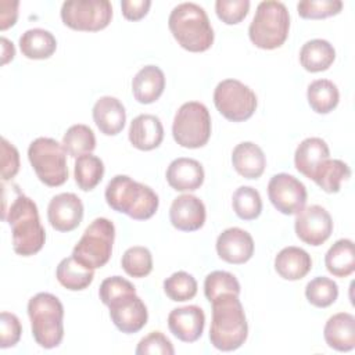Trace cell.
I'll return each instance as SVG.
<instances>
[{
    "label": "cell",
    "instance_id": "27",
    "mask_svg": "<svg viewBox=\"0 0 355 355\" xmlns=\"http://www.w3.org/2000/svg\"><path fill=\"white\" fill-rule=\"evenodd\" d=\"M336 60V50L324 39H312L302 44L300 62L308 72L326 71Z\"/></svg>",
    "mask_w": 355,
    "mask_h": 355
},
{
    "label": "cell",
    "instance_id": "15",
    "mask_svg": "<svg viewBox=\"0 0 355 355\" xmlns=\"http://www.w3.org/2000/svg\"><path fill=\"white\" fill-rule=\"evenodd\" d=\"M47 219L53 229L71 232L83 219V204L73 193H60L54 196L47 207Z\"/></svg>",
    "mask_w": 355,
    "mask_h": 355
},
{
    "label": "cell",
    "instance_id": "19",
    "mask_svg": "<svg viewBox=\"0 0 355 355\" xmlns=\"http://www.w3.org/2000/svg\"><path fill=\"white\" fill-rule=\"evenodd\" d=\"M204 168L193 158L173 159L166 169V182L176 191H194L204 183Z\"/></svg>",
    "mask_w": 355,
    "mask_h": 355
},
{
    "label": "cell",
    "instance_id": "5",
    "mask_svg": "<svg viewBox=\"0 0 355 355\" xmlns=\"http://www.w3.org/2000/svg\"><path fill=\"white\" fill-rule=\"evenodd\" d=\"M28 315L35 341L46 349L55 348L64 337V306L50 293H37L28 302Z\"/></svg>",
    "mask_w": 355,
    "mask_h": 355
},
{
    "label": "cell",
    "instance_id": "47",
    "mask_svg": "<svg viewBox=\"0 0 355 355\" xmlns=\"http://www.w3.org/2000/svg\"><path fill=\"white\" fill-rule=\"evenodd\" d=\"M18 6H19V3L17 0H14V1L1 0L0 1V29L1 31H6L7 28L12 26L17 22Z\"/></svg>",
    "mask_w": 355,
    "mask_h": 355
},
{
    "label": "cell",
    "instance_id": "11",
    "mask_svg": "<svg viewBox=\"0 0 355 355\" xmlns=\"http://www.w3.org/2000/svg\"><path fill=\"white\" fill-rule=\"evenodd\" d=\"M60 14L68 28L96 32L111 22L112 6L108 0H68L62 3Z\"/></svg>",
    "mask_w": 355,
    "mask_h": 355
},
{
    "label": "cell",
    "instance_id": "21",
    "mask_svg": "<svg viewBox=\"0 0 355 355\" xmlns=\"http://www.w3.org/2000/svg\"><path fill=\"white\" fill-rule=\"evenodd\" d=\"M93 121L101 133L115 136L125 126V107L116 97L103 96L93 105Z\"/></svg>",
    "mask_w": 355,
    "mask_h": 355
},
{
    "label": "cell",
    "instance_id": "35",
    "mask_svg": "<svg viewBox=\"0 0 355 355\" xmlns=\"http://www.w3.org/2000/svg\"><path fill=\"white\" fill-rule=\"evenodd\" d=\"M236 215L243 220L257 219L262 212V200L258 190L251 186L239 187L232 197Z\"/></svg>",
    "mask_w": 355,
    "mask_h": 355
},
{
    "label": "cell",
    "instance_id": "39",
    "mask_svg": "<svg viewBox=\"0 0 355 355\" xmlns=\"http://www.w3.org/2000/svg\"><path fill=\"white\" fill-rule=\"evenodd\" d=\"M225 293L240 295V283L234 275L226 270H214L204 280V294L211 302Z\"/></svg>",
    "mask_w": 355,
    "mask_h": 355
},
{
    "label": "cell",
    "instance_id": "40",
    "mask_svg": "<svg viewBox=\"0 0 355 355\" xmlns=\"http://www.w3.org/2000/svg\"><path fill=\"white\" fill-rule=\"evenodd\" d=\"M343 10L340 0H304L297 4L300 17L305 19H322L337 15Z\"/></svg>",
    "mask_w": 355,
    "mask_h": 355
},
{
    "label": "cell",
    "instance_id": "29",
    "mask_svg": "<svg viewBox=\"0 0 355 355\" xmlns=\"http://www.w3.org/2000/svg\"><path fill=\"white\" fill-rule=\"evenodd\" d=\"M326 269L336 277H347L355 270L354 243L349 239L337 240L324 255Z\"/></svg>",
    "mask_w": 355,
    "mask_h": 355
},
{
    "label": "cell",
    "instance_id": "16",
    "mask_svg": "<svg viewBox=\"0 0 355 355\" xmlns=\"http://www.w3.org/2000/svg\"><path fill=\"white\" fill-rule=\"evenodd\" d=\"M205 205L193 194L176 197L169 208V219L175 229L182 232H194L205 223Z\"/></svg>",
    "mask_w": 355,
    "mask_h": 355
},
{
    "label": "cell",
    "instance_id": "2",
    "mask_svg": "<svg viewBox=\"0 0 355 355\" xmlns=\"http://www.w3.org/2000/svg\"><path fill=\"white\" fill-rule=\"evenodd\" d=\"M212 322L209 327L211 344L223 352L240 348L248 336V323L239 295L225 293L211 301Z\"/></svg>",
    "mask_w": 355,
    "mask_h": 355
},
{
    "label": "cell",
    "instance_id": "3",
    "mask_svg": "<svg viewBox=\"0 0 355 355\" xmlns=\"http://www.w3.org/2000/svg\"><path fill=\"white\" fill-rule=\"evenodd\" d=\"M105 201L116 212H122L132 219H150L158 209L157 193L143 183L126 175L114 176L105 187Z\"/></svg>",
    "mask_w": 355,
    "mask_h": 355
},
{
    "label": "cell",
    "instance_id": "22",
    "mask_svg": "<svg viewBox=\"0 0 355 355\" xmlns=\"http://www.w3.org/2000/svg\"><path fill=\"white\" fill-rule=\"evenodd\" d=\"M323 336L326 344L340 352L355 348V318L348 312H338L329 318L324 324Z\"/></svg>",
    "mask_w": 355,
    "mask_h": 355
},
{
    "label": "cell",
    "instance_id": "17",
    "mask_svg": "<svg viewBox=\"0 0 355 355\" xmlns=\"http://www.w3.org/2000/svg\"><path fill=\"white\" fill-rule=\"evenodd\" d=\"M216 252L225 262L245 263L254 254L252 236L240 227H229L218 236Z\"/></svg>",
    "mask_w": 355,
    "mask_h": 355
},
{
    "label": "cell",
    "instance_id": "38",
    "mask_svg": "<svg viewBox=\"0 0 355 355\" xmlns=\"http://www.w3.org/2000/svg\"><path fill=\"white\" fill-rule=\"evenodd\" d=\"M164 291L172 301H189L197 294V282L190 273L179 270L164 280Z\"/></svg>",
    "mask_w": 355,
    "mask_h": 355
},
{
    "label": "cell",
    "instance_id": "32",
    "mask_svg": "<svg viewBox=\"0 0 355 355\" xmlns=\"http://www.w3.org/2000/svg\"><path fill=\"white\" fill-rule=\"evenodd\" d=\"M351 176L348 164L341 159H326L312 176V180L326 193H338L341 183Z\"/></svg>",
    "mask_w": 355,
    "mask_h": 355
},
{
    "label": "cell",
    "instance_id": "1",
    "mask_svg": "<svg viewBox=\"0 0 355 355\" xmlns=\"http://www.w3.org/2000/svg\"><path fill=\"white\" fill-rule=\"evenodd\" d=\"M3 219L11 227L12 248L18 255L31 257L43 248L46 230L40 223L37 207L19 189L11 204L3 205Z\"/></svg>",
    "mask_w": 355,
    "mask_h": 355
},
{
    "label": "cell",
    "instance_id": "48",
    "mask_svg": "<svg viewBox=\"0 0 355 355\" xmlns=\"http://www.w3.org/2000/svg\"><path fill=\"white\" fill-rule=\"evenodd\" d=\"M1 42V55H3V60H1V64H7L8 61H11L15 55V49H14V44L6 39L4 36L0 39Z\"/></svg>",
    "mask_w": 355,
    "mask_h": 355
},
{
    "label": "cell",
    "instance_id": "18",
    "mask_svg": "<svg viewBox=\"0 0 355 355\" xmlns=\"http://www.w3.org/2000/svg\"><path fill=\"white\" fill-rule=\"evenodd\" d=\"M205 326L204 311L197 305L175 308L168 315V327L171 333L183 343L197 341Z\"/></svg>",
    "mask_w": 355,
    "mask_h": 355
},
{
    "label": "cell",
    "instance_id": "33",
    "mask_svg": "<svg viewBox=\"0 0 355 355\" xmlns=\"http://www.w3.org/2000/svg\"><path fill=\"white\" fill-rule=\"evenodd\" d=\"M73 176L80 190L90 191L101 182L104 176V164L93 154H83L75 159Z\"/></svg>",
    "mask_w": 355,
    "mask_h": 355
},
{
    "label": "cell",
    "instance_id": "43",
    "mask_svg": "<svg viewBox=\"0 0 355 355\" xmlns=\"http://www.w3.org/2000/svg\"><path fill=\"white\" fill-rule=\"evenodd\" d=\"M22 327L19 319L10 312H1L0 315V347H14L21 338Z\"/></svg>",
    "mask_w": 355,
    "mask_h": 355
},
{
    "label": "cell",
    "instance_id": "25",
    "mask_svg": "<svg viewBox=\"0 0 355 355\" xmlns=\"http://www.w3.org/2000/svg\"><path fill=\"white\" fill-rule=\"evenodd\" d=\"M232 164L239 175L245 179H258L266 166L262 148L252 141H243L233 148Z\"/></svg>",
    "mask_w": 355,
    "mask_h": 355
},
{
    "label": "cell",
    "instance_id": "34",
    "mask_svg": "<svg viewBox=\"0 0 355 355\" xmlns=\"http://www.w3.org/2000/svg\"><path fill=\"white\" fill-rule=\"evenodd\" d=\"M62 146L71 157L78 158L83 154H90L96 148V136L87 125L76 123L67 129Z\"/></svg>",
    "mask_w": 355,
    "mask_h": 355
},
{
    "label": "cell",
    "instance_id": "37",
    "mask_svg": "<svg viewBox=\"0 0 355 355\" xmlns=\"http://www.w3.org/2000/svg\"><path fill=\"white\" fill-rule=\"evenodd\" d=\"M122 269L132 277H146L153 270V255L148 248L135 245L128 248L121 259Z\"/></svg>",
    "mask_w": 355,
    "mask_h": 355
},
{
    "label": "cell",
    "instance_id": "24",
    "mask_svg": "<svg viewBox=\"0 0 355 355\" xmlns=\"http://www.w3.org/2000/svg\"><path fill=\"white\" fill-rule=\"evenodd\" d=\"M165 89V75L157 65L143 67L132 80L133 97L140 104L157 101Z\"/></svg>",
    "mask_w": 355,
    "mask_h": 355
},
{
    "label": "cell",
    "instance_id": "4",
    "mask_svg": "<svg viewBox=\"0 0 355 355\" xmlns=\"http://www.w3.org/2000/svg\"><path fill=\"white\" fill-rule=\"evenodd\" d=\"M168 26L180 47L191 53L208 50L214 43V29L202 7L180 3L169 14Z\"/></svg>",
    "mask_w": 355,
    "mask_h": 355
},
{
    "label": "cell",
    "instance_id": "7",
    "mask_svg": "<svg viewBox=\"0 0 355 355\" xmlns=\"http://www.w3.org/2000/svg\"><path fill=\"white\" fill-rule=\"evenodd\" d=\"M67 151L51 137H37L28 148L29 162L42 183L57 187L68 180Z\"/></svg>",
    "mask_w": 355,
    "mask_h": 355
},
{
    "label": "cell",
    "instance_id": "14",
    "mask_svg": "<svg viewBox=\"0 0 355 355\" xmlns=\"http://www.w3.org/2000/svg\"><path fill=\"white\" fill-rule=\"evenodd\" d=\"M294 229L301 241L318 247L330 237L333 232V219L323 207L309 205L297 214Z\"/></svg>",
    "mask_w": 355,
    "mask_h": 355
},
{
    "label": "cell",
    "instance_id": "6",
    "mask_svg": "<svg viewBox=\"0 0 355 355\" xmlns=\"http://www.w3.org/2000/svg\"><path fill=\"white\" fill-rule=\"evenodd\" d=\"M290 31V14L282 1L266 0L257 7L255 15L248 26V36L252 44L263 50L280 47Z\"/></svg>",
    "mask_w": 355,
    "mask_h": 355
},
{
    "label": "cell",
    "instance_id": "42",
    "mask_svg": "<svg viewBox=\"0 0 355 355\" xmlns=\"http://www.w3.org/2000/svg\"><path fill=\"white\" fill-rule=\"evenodd\" d=\"M136 355H147V354H161V355H173L175 348L169 338L164 336L161 331H151L146 337H143L136 348Z\"/></svg>",
    "mask_w": 355,
    "mask_h": 355
},
{
    "label": "cell",
    "instance_id": "30",
    "mask_svg": "<svg viewBox=\"0 0 355 355\" xmlns=\"http://www.w3.org/2000/svg\"><path fill=\"white\" fill-rule=\"evenodd\" d=\"M58 283L71 291H80L90 286L94 279V269H89L78 262L72 255L64 258L55 270Z\"/></svg>",
    "mask_w": 355,
    "mask_h": 355
},
{
    "label": "cell",
    "instance_id": "10",
    "mask_svg": "<svg viewBox=\"0 0 355 355\" xmlns=\"http://www.w3.org/2000/svg\"><path fill=\"white\" fill-rule=\"evenodd\" d=\"M216 110L232 122H243L252 116L258 100L255 93L237 79H225L214 90Z\"/></svg>",
    "mask_w": 355,
    "mask_h": 355
},
{
    "label": "cell",
    "instance_id": "46",
    "mask_svg": "<svg viewBox=\"0 0 355 355\" xmlns=\"http://www.w3.org/2000/svg\"><path fill=\"white\" fill-rule=\"evenodd\" d=\"M151 7L150 0H122V15L129 21H139L147 15Z\"/></svg>",
    "mask_w": 355,
    "mask_h": 355
},
{
    "label": "cell",
    "instance_id": "12",
    "mask_svg": "<svg viewBox=\"0 0 355 355\" xmlns=\"http://www.w3.org/2000/svg\"><path fill=\"white\" fill-rule=\"evenodd\" d=\"M268 197L272 205L284 215L298 214L306 202V187L288 173H277L268 183Z\"/></svg>",
    "mask_w": 355,
    "mask_h": 355
},
{
    "label": "cell",
    "instance_id": "8",
    "mask_svg": "<svg viewBox=\"0 0 355 355\" xmlns=\"http://www.w3.org/2000/svg\"><path fill=\"white\" fill-rule=\"evenodd\" d=\"M115 226L107 218H96L72 250V257L89 269L104 266L112 254Z\"/></svg>",
    "mask_w": 355,
    "mask_h": 355
},
{
    "label": "cell",
    "instance_id": "9",
    "mask_svg": "<svg viewBox=\"0 0 355 355\" xmlns=\"http://www.w3.org/2000/svg\"><path fill=\"white\" fill-rule=\"evenodd\" d=\"M175 141L184 148H200L211 137V115L208 108L198 101L180 105L172 123Z\"/></svg>",
    "mask_w": 355,
    "mask_h": 355
},
{
    "label": "cell",
    "instance_id": "41",
    "mask_svg": "<svg viewBox=\"0 0 355 355\" xmlns=\"http://www.w3.org/2000/svg\"><path fill=\"white\" fill-rule=\"evenodd\" d=\"M250 10L248 0H216L215 1V11L218 18L227 24L234 25L241 22Z\"/></svg>",
    "mask_w": 355,
    "mask_h": 355
},
{
    "label": "cell",
    "instance_id": "23",
    "mask_svg": "<svg viewBox=\"0 0 355 355\" xmlns=\"http://www.w3.org/2000/svg\"><path fill=\"white\" fill-rule=\"evenodd\" d=\"M329 158V146L320 137H306L298 144L294 153V164L297 171L308 179H312L318 168Z\"/></svg>",
    "mask_w": 355,
    "mask_h": 355
},
{
    "label": "cell",
    "instance_id": "20",
    "mask_svg": "<svg viewBox=\"0 0 355 355\" xmlns=\"http://www.w3.org/2000/svg\"><path fill=\"white\" fill-rule=\"evenodd\" d=\"M129 141L141 151L157 148L164 140V126L158 116L153 114L137 115L129 126Z\"/></svg>",
    "mask_w": 355,
    "mask_h": 355
},
{
    "label": "cell",
    "instance_id": "31",
    "mask_svg": "<svg viewBox=\"0 0 355 355\" xmlns=\"http://www.w3.org/2000/svg\"><path fill=\"white\" fill-rule=\"evenodd\" d=\"M306 97L311 108L318 114L331 112L340 101L338 89L329 79H316L311 82L306 90Z\"/></svg>",
    "mask_w": 355,
    "mask_h": 355
},
{
    "label": "cell",
    "instance_id": "45",
    "mask_svg": "<svg viewBox=\"0 0 355 355\" xmlns=\"http://www.w3.org/2000/svg\"><path fill=\"white\" fill-rule=\"evenodd\" d=\"M19 171V153L7 140L1 139V180H11Z\"/></svg>",
    "mask_w": 355,
    "mask_h": 355
},
{
    "label": "cell",
    "instance_id": "13",
    "mask_svg": "<svg viewBox=\"0 0 355 355\" xmlns=\"http://www.w3.org/2000/svg\"><path fill=\"white\" fill-rule=\"evenodd\" d=\"M115 327L126 334L140 331L148 319L147 306L136 291L123 293L107 304Z\"/></svg>",
    "mask_w": 355,
    "mask_h": 355
},
{
    "label": "cell",
    "instance_id": "28",
    "mask_svg": "<svg viewBox=\"0 0 355 355\" xmlns=\"http://www.w3.org/2000/svg\"><path fill=\"white\" fill-rule=\"evenodd\" d=\"M19 49L22 55L29 60H46L54 54L57 40L51 32L42 28H33L21 35Z\"/></svg>",
    "mask_w": 355,
    "mask_h": 355
},
{
    "label": "cell",
    "instance_id": "26",
    "mask_svg": "<svg viewBox=\"0 0 355 355\" xmlns=\"http://www.w3.org/2000/svg\"><path fill=\"white\" fill-rule=\"evenodd\" d=\"M275 269L277 275L286 280H300L312 269V259L305 250L288 245L277 252Z\"/></svg>",
    "mask_w": 355,
    "mask_h": 355
},
{
    "label": "cell",
    "instance_id": "36",
    "mask_svg": "<svg viewBox=\"0 0 355 355\" xmlns=\"http://www.w3.org/2000/svg\"><path fill=\"white\" fill-rule=\"evenodd\" d=\"M305 297L313 306L327 308L336 302L338 297V286L329 277L318 276L306 284Z\"/></svg>",
    "mask_w": 355,
    "mask_h": 355
},
{
    "label": "cell",
    "instance_id": "44",
    "mask_svg": "<svg viewBox=\"0 0 355 355\" xmlns=\"http://www.w3.org/2000/svg\"><path fill=\"white\" fill-rule=\"evenodd\" d=\"M129 291H136L135 286L129 280H126L121 276H111L101 282L100 288H98V295H100L101 302L104 305H107L115 297H118L123 293H129Z\"/></svg>",
    "mask_w": 355,
    "mask_h": 355
}]
</instances>
